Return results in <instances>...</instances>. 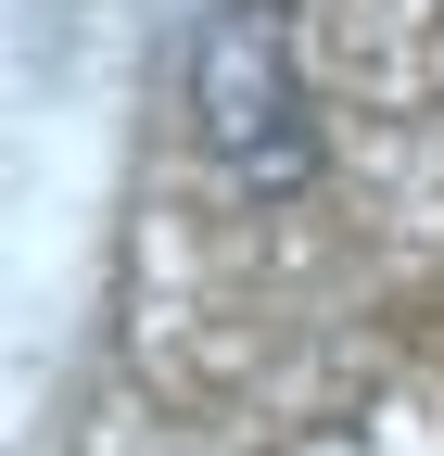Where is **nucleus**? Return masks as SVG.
<instances>
[{"mask_svg": "<svg viewBox=\"0 0 444 456\" xmlns=\"http://www.w3.org/2000/svg\"><path fill=\"white\" fill-rule=\"evenodd\" d=\"M191 114L242 178H305V102H292V26L280 0H229L191 51Z\"/></svg>", "mask_w": 444, "mask_h": 456, "instance_id": "1", "label": "nucleus"}]
</instances>
